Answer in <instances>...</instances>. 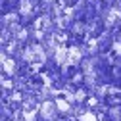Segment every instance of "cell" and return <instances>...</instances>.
I'll return each mask as SVG.
<instances>
[{"label": "cell", "mask_w": 121, "mask_h": 121, "mask_svg": "<svg viewBox=\"0 0 121 121\" xmlns=\"http://www.w3.org/2000/svg\"><path fill=\"white\" fill-rule=\"evenodd\" d=\"M56 113H58V106H56V102L44 100V102H42V106H40V115H42L44 119L54 121V119H56Z\"/></svg>", "instance_id": "obj_1"}, {"label": "cell", "mask_w": 121, "mask_h": 121, "mask_svg": "<svg viewBox=\"0 0 121 121\" xmlns=\"http://www.w3.org/2000/svg\"><path fill=\"white\" fill-rule=\"evenodd\" d=\"M67 56H69V48H65V46H56V50H54V60H56L58 65H65V64H67Z\"/></svg>", "instance_id": "obj_2"}, {"label": "cell", "mask_w": 121, "mask_h": 121, "mask_svg": "<svg viewBox=\"0 0 121 121\" xmlns=\"http://www.w3.org/2000/svg\"><path fill=\"white\" fill-rule=\"evenodd\" d=\"M2 67H4V73L6 75H13V71H16V60L8 58L6 52H2Z\"/></svg>", "instance_id": "obj_3"}, {"label": "cell", "mask_w": 121, "mask_h": 121, "mask_svg": "<svg viewBox=\"0 0 121 121\" xmlns=\"http://www.w3.org/2000/svg\"><path fill=\"white\" fill-rule=\"evenodd\" d=\"M79 62H81V48L71 46L69 48V56H67V64L69 65H77Z\"/></svg>", "instance_id": "obj_4"}, {"label": "cell", "mask_w": 121, "mask_h": 121, "mask_svg": "<svg viewBox=\"0 0 121 121\" xmlns=\"http://www.w3.org/2000/svg\"><path fill=\"white\" fill-rule=\"evenodd\" d=\"M56 106H58V112H62V113H67L69 108H71L67 98H65V100H64V98H58V100H56Z\"/></svg>", "instance_id": "obj_5"}, {"label": "cell", "mask_w": 121, "mask_h": 121, "mask_svg": "<svg viewBox=\"0 0 121 121\" xmlns=\"http://www.w3.org/2000/svg\"><path fill=\"white\" fill-rule=\"evenodd\" d=\"M79 121H96V115H94L92 112H85V113L79 117Z\"/></svg>", "instance_id": "obj_6"}, {"label": "cell", "mask_w": 121, "mask_h": 121, "mask_svg": "<svg viewBox=\"0 0 121 121\" xmlns=\"http://www.w3.org/2000/svg\"><path fill=\"white\" fill-rule=\"evenodd\" d=\"M42 2H44V4H46V6H52V4L56 2V0H42Z\"/></svg>", "instance_id": "obj_7"}]
</instances>
